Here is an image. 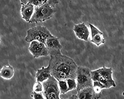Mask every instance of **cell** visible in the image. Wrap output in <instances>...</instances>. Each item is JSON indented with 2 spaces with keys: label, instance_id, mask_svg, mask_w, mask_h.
Returning <instances> with one entry per match:
<instances>
[{
  "label": "cell",
  "instance_id": "1",
  "mask_svg": "<svg viewBox=\"0 0 124 99\" xmlns=\"http://www.w3.org/2000/svg\"><path fill=\"white\" fill-rule=\"evenodd\" d=\"M50 57L48 66L50 74L58 81L76 79L78 66L73 59L61 54Z\"/></svg>",
  "mask_w": 124,
  "mask_h": 99
},
{
  "label": "cell",
  "instance_id": "2",
  "mask_svg": "<svg viewBox=\"0 0 124 99\" xmlns=\"http://www.w3.org/2000/svg\"><path fill=\"white\" fill-rule=\"evenodd\" d=\"M56 12L54 8L47 2L35 7L33 14L29 23H37L44 22L52 18Z\"/></svg>",
  "mask_w": 124,
  "mask_h": 99
},
{
  "label": "cell",
  "instance_id": "3",
  "mask_svg": "<svg viewBox=\"0 0 124 99\" xmlns=\"http://www.w3.org/2000/svg\"><path fill=\"white\" fill-rule=\"evenodd\" d=\"M52 34L46 27L39 26L30 28L27 31L25 41L30 43L34 41H37L45 44L47 38Z\"/></svg>",
  "mask_w": 124,
  "mask_h": 99
},
{
  "label": "cell",
  "instance_id": "4",
  "mask_svg": "<svg viewBox=\"0 0 124 99\" xmlns=\"http://www.w3.org/2000/svg\"><path fill=\"white\" fill-rule=\"evenodd\" d=\"M42 93L45 99H60V91L58 81L50 75L47 80L42 83Z\"/></svg>",
  "mask_w": 124,
  "mask_h": 99
},
{
  "label": "cell",
  "instance_id": "5",
  "mask_svg": "<svg viewBox=\"0 0 124 99\" xmlns=\"http://www.w3.org/2000/svg\"><path fill=\"white\" fill-rule=\"evenodd\" d=\"M91 71L87 67H78L76 79L77 92L85 88L93 86Z\"/></svg>",
  "mask_w": 124,
  "mask_h": 99
},
{
  "label": "cell",
  "instance_id": "6",
  "mask_svg": "<svg viewBox=\"0 0 124 99\" xmlns=\"http://www.w3.org/2000/svg\"><path fill=\"white\" fill-rule=\"evenodd\" d=\"M28 50L34 58L46 57L49 55L45 44L38 41H34L30 42Z\"/></svg>",
  "mask_w": 124,
  "mask_h": 99
},
{
  "label": "cell",
  "instance_id": "7",
  "mask_svg": "<svg viewBox=\"0 0 124 99\" xmlns=\"http://www.w3.org/2000/svg\"><path fill=\"white\" fill-rule=\"evenodd\" d=\"M45 44L50 56L61 54V51L62 46L59 38L57 37L51 35L47 39Z\"/></svg>",
  "mask_w": 124,
  "mask_h": 99
},
{
  "label": "cell",
  "instance_id": "8",
  "mask_svg": "<svg viewBox=\"0 0 124 99\" xmlns=\"http://www.w3.org/2000/svg\"><path fill=\"white\" fill-rule=\"evenodd\" d=\"M89 25L90 29L91 42L98 47L104 44L106 40L103 33L94 25L90 23Z\"/></svg>",
  "mask_w": 124,
  "mask_h": 99
},
{
  "label": "cell",
  "instance_id": "9",
  "mask_svg": "<svg viewBox=\"0 0 124 99\" xmlns=\"http://www.w3.org/2000/svg\"><path fill=\"white\" fill-rule=\"evenodd\" d=\"M73 30L76 36L82 41H88L90 34L89 30L85 22H82L75 25Z\"/></svg>",
  "mask_w": 124,
  "mask_h": 99
},
{
  "label": "cell",
  "instance_id": "10",
  "mask_svg": "<svg viewBox=\"0 0 124 99\" xmlns=\"http://www.w3.org/2000/svg\"><path fill=\"white\" fill-rule=\"evenodd\" d=\"M21 5L20 13L22 18L26 22L29 23L33 14L35 7L29 3Z\"/></svg>",
  "mask_w": 124,
  "mask_h": 99
},
{
  "label": "cell",
  "instance_id": "11",
  "mask_svg": "<svg viewBox=\"0 0 124 99\" xmlns=\"http://www.w3.org/2000/svg\"><path fill=\"white\" fill-rule=\"evenodd\" d=\"M78 92L77 95L78 99H98L101 95L95 92L93 86L85 88Z\"/></svg>",
  "mask_w": 124,
  "mask_h": 99
},
{
  "label": "cell",
  "instance_id": "12",
  "mask_svg": "<svg viewBox=\"0 0 124 99\" xmlns=\"http://www.w3.org/2000/svg\"><path fill=\"white\" fill-rule=\"evenodd\" d=\"M51 75L48 66H43L38 69L36 74V81L42 83L47 80Z\"/></svg>",
  "mask_w": 124,
  "mask_h": 99
},
{
  "label": "cell",
  "instance_id": "13",
  "mask_svg": "<svg viewBox=\"0 0 124 99\" xmlns=\"http://www.w3.org/2000/svg\"><path fill=\"white\" fill-rule=\"evenodd\" d=\"M99 73L108 82L116 86L112 78L113 71L111 68L105 66L97 69Z\"/></svg>",
  "mask_w": 124,
  "mask_h": 99
},
{
  "label": "cell",
  "instance_id": "14",
  "mask_svg": "<svg viewBox=\"0 0 124 99\" xmlns=\"http://www.w3.org/2000/svg\"><path fill=\"white\" fill-rule=\"evenodd\" d=\"M14 73L13 67L9 64L4 65L0 71V76L5 80H10L13 77Z\"/></svg>",
  "mask_w": 124,
  "mask_h": 99
},
{
  "label": "cell",
  "instance_id": "15",
  "mask_svg": "<svg viewBox=\"0 0 124 99\" xmlns=\"http://www.w3.org/2000/svg\"><path fill=\"white\" fill-rule=\"evenodd\" d=\"M58 82L61 94H65L69 92L66 80L59 81Z\"/></svg>",
  "mask_w": 124,
  "mask_h": 99
},
{
  "label": "cell",
  "instance_id": "16",
  "mask_svg": "<svg viewBox=\"0 0 124 99\" xmlns=\"http://www.w3.org/2000/svg\"><path fill=\"white\" fill-rule=\"evenodd\" d=\"M76 79L71 78L66 79L69 92L77 89V84Z\"/></svg>",
  "mask_w": 124,
  "mask_h": 99
},
{
  "label": "cell",
  "instance_id": "17",
  "mask_svg": "<svg viewBox=\"0 0 124 99\" xmlns=\"http://www.w3.org/2000/svg\"><path fill=\"white\" fill-rule=\"evenodd\" d=\"M43 90V85L42 83L36 81L33 87V90L36 92H42Z\"/></svg>",
  "mask_w": 124,
  "mask_h": 99
},
{
  "label": "cell",
  "instance_id": "18",
  "mask_svg": "<svg viewBox=\"0 0 124 99\" xmlns=\"http://www.w3.org/2000/svg\"><path fill=\"white\" fill-rule=\"evenodd\" d=\"M47 1V0H29L28 3L32 4L36 7L44 4Z\"/></svg>",
  "mask_w": 124,
  "mask_h": 99
},
{
  "label": "cell",
  "instance_id": "19",
  "mask_svg": "<svg viewBox=\"0 0 124 99\" xmlns=\"http://www.w3.org/2000/svg\"><path fill=\"white\" fill-rule=\"evenodd\" d=\"M30 96L34 99H45L42 92L38 93L33 91L31 93Z\"/></svg>",
  "mask_w": 124,
  "mask_h": 99
},
{
  "label": "cell",
  "instance_id": "20",
  "mask_svg": "<svg viewBox=\"0 0 124 99\" xmlns=\"http://www.w3.org/2000/svg\"><path fill=\"white\" fill-rule=\"evenodd\" d=\"M51 6L55 8L56 5L58 3V0H47V1Z\"/></svg>",
  "mask_w": 124,
  "mask_h": 99
},
{
  "label": "cell",
  "instance_id": "21",
  "mask_svg": "<svg viewBox=\"0 0 124 99\" xmlns=\"http://www.w3.org/2000/svg\"><path fill=\"white\" fill-rule=\"evenodd\" d=\"M67 99H78V98L77 95H73L69 97Z\"/></svg>",
  "mask_w": 124,
  "mask_h": 99
},
{
  "label": "cell",
  "instance_id": "22",
  "mask_svg": "<svg viewBox=\"0 0 124 99\" xmlns=\"http://www.w3.org/2000/svg\"><path fill=\"white\" fill-rule=\"evenodd\" d=\"M21 4H26L28 3L29 0H20Z\"/></svg>",
  "mask_w": 124,
  "mask_h": 99
}]
</instances>
